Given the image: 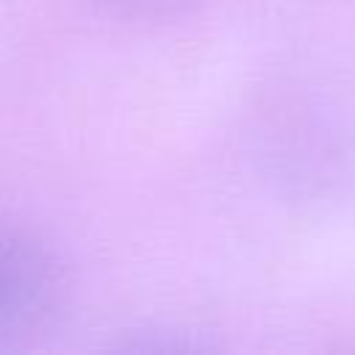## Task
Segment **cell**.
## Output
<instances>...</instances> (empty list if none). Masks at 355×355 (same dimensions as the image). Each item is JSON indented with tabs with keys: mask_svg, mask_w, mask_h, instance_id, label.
Returning a JSON list of instances; mask_svg holds the SVG:
<instances>
[{
	"mask_svg": "<svg viewBox=\"0 0 355 355\" xmlns=\"http://www.w3.org/2000/svg\"><path fill=\"white\" fill-rule=\"evenodd\" d=\"M92 3L128 19H164L180 14L194 0H92Z\"/></svg>",
	"mask_w": 355,
	"mask_h": 355,
	"instance_id": "2",
	"label": "cell"
},
{
	"mask_svg": "<svg viewBox=\"0 0 355 355\" xmlns=\"http://www.w3.org/2000/svg\"><path fill=\"white\" fill-rule=\"evenodd\" d=\"M58 291L53 252L31 233L0 225V344L39 330L55 311Z\"/></svg>",
	"mask_w": 355,
	"mask_h": 355,
	"instance_id": "1",
	"label": "cell"
}]
</instances>
